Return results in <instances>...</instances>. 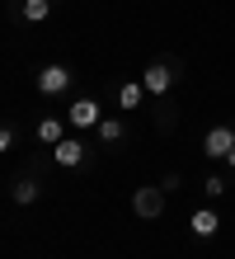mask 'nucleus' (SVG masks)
<instances>
[{"label":"nucleus","mask_w":235,"mask_h":259,"mask_svg":"<svg viewBox=\"0 0 235 259\" xmlns=\"http://www.w3.org/2000/svg\"><path fill=\"white\" fill-rule=\"evenodd\" d=\"M174 75H179V66H174V62H151L146 71H141V85H146V95L165 99L169 90H174Z\"/></svg>","instance_id":"f257e3e1"},{"label":"nucleus","mask_w":235,"mask_h":259,"mask_svg":"<svg viewBox=\"0 0 235 259\" xmlns=\"http://www.w3.org/2000/svg\"><path fill=\"white\" fill-rule=\"evenodd\" d=\"M85 156H89V146L80 142V137H61V142L52 146V160L61 165V170H80Z\"/></svg>","instance_id":"f03ea898"},{"label":"nucleus","mask_w":235,"mask_h":259,"mask_svg":"<svg viewBox=\"0 0 235 259\" xmlns=\"http://www.w3.org/2000/svg\"><path fill=\"white\" fill-rule=\"evenodd\" d=\"M66 123H71V127H99V123H104V109H99V99L80 95V99H75L71 109H66Z\"/></svg>","instance_id":"7ed1b4c3"},{"label":"nucleus","mask_w":235,"mask_h":259,"mask_svg":"<svg viewBox=\"0 0 235 259\" xmlns=\"http://www.w3.org/2000/svg\"><path fill=\"white\" fill-rule=\"evenodd\" d=\"M71 80H75L71 66H61V62H52V66H42V71H38V90H42V95H66Z\"/></svg>","instance_id":"20e7f679"},{"label":"nucleus","mask_w":235,"mask_h":259,"mask_svg":"<svg viewBox=\"0 0 235 259\" xmlns=\"http://www.w3.org/2000/svg\"><path fill=\"white\" fill-rule=\"evenodd\" d=\"M132 212H136L141 222H155L165 212V189H136L132 193Z\"/></svg>","instance_id":"39448f33"},{"label":"nucleus","mask_w":235,"mask_h":259,"mask_svg":"<svg viewBox=\"0 0 235 259\" xmlns=\"http://www.w3.org/2000/svg\"><path fill=\"white\" fill-rule=\"evenodd\" d=\"M202 151H207L212 160H226L230 151H235V127H221V123H216L207 137H202Z\"/></svg>","instance_id":"423d86ee"},{"label":"nucleus","mask_w":235,"mask_h":259,"mask_svg":"<svg viewBox=\"0 0 235 259\" xmlns=\"http://www.w3.org/2000/svg\"><path fill=\"white\" fill-rule=\"evenodd\" d=\"M188 231H193L198 240H212L216 231H221V217H216V207H198L193 217H188Z\"/></svg>","instance_id":"0eeeda50"},{"label":"nucleus","mask_w":235,"mask_h":259,"mask_svg":"<svg viewBox=\"0 0 235 259\" xmlns=\"http://www.w3.org/2000/svg\"><path fill=\"white\" fill-rule=\"evenodd\" d=\"M141 99H146V85H141V80H122V85H118V109H122V113H136Z\"/></svg>","instance_id":"6e6552de"},{"label":"nucleus","mask_w":235,"mask_h":259,"mask_svg":"<svg viewBox=\"0 0 235 259\" xmlns=\"http://www.w3.org/2000/svg\"><path fill=\"white\" fill-rule=\"evenodd\" d=\"M94 137H99L104 146H118L122 137H127V127H122V118H104V123L94 127Z\"/></svg>","instance_id":"1a4fd4ad"},{"label":"nucleus","mask_w":235,"mask_h":259,"mask_svg":"<svg viewBox=\"0 0 235 259\" xmlns=\"http://www.w3.org/2000/svg\"><path fill=\"white\" fill-rule=\"evenodd\" d=\"M38 193H42V184H38V179H19V184L10 189V198H14V203H19V207L38 203Z\"/></svg>","instance_id":"9d476101"},{"label":"nucleus","mask_w":235,"mask_h":259,"mask_svg":"<svg viewBox=\"0 0 235 259\" xmlns=\"http://www.w3.org/2000/svg\"><path fill=\"white\" fill-rule=\"evenodd\" d=\"M61 137H66V127H61V118H42V123H38V142H42V146H57Z\"/></svg>","instance_id":"9b49d317"},{"label":"nucleus","mask_w":235,"mask_h":259,"mask_svg":"<svg viewBox=\"0 0 235 259\" xmlns=\"http://www.w3.org/2000/svg\"><path fill=\"white\" fill-rule=\"evenodd\" d=\"M19 14H24L28 24H42L47 14H52V0H24V5H19Z\"/></svg>","instance_id":"f8f14e48"},{"label":"nucleus","mask_w":235,"mask_h":259,"mask_svg":"<svg viewBox=\"0 0 235 259\" xmlns=\"http://www.w3.org/2000/svg\"><path fill=\"white\" fill-rule=\"evenodd\" d=\"M202 193H207V198H221V193H226V179H221V175H212L207 184H202Z\"/></svg>","instance_id":"ddd939ff"},{"label":"nucleus","mask_w":235,"mask_h":259,"mask_svg":"<svg viewBox=\"0 0 235 259\" xmlns=\"http://www.w3.org/2000/svg\"><path fill=\"white\" fill-rule=\"evenodd\" d=\"M226 165H230V170H235V151H230V156H226Z\"/></svg>","instance_id":"4468645a"}]
</instances>
